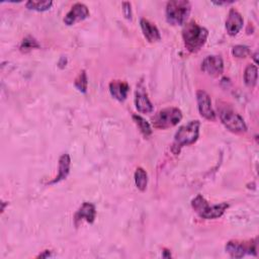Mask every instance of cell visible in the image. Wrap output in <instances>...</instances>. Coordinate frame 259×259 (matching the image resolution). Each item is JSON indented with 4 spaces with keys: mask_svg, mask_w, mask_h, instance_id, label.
<instances>
[{
    "mask_svg": "<svg viewBox=\"0 0 259 259\" xmlns=\"http://www.w3.org/2000/svg\"><path fill=\"white\" fill-rule=\"evenodd\" d=\"M207 36V29L200 26L193 20L186 23L182 30L184 46L190 53L198 52L204 46Z\"/></svg>",
    "mask_w": 259,
    "mask_h": 259,
    "instance_id": "6da1fadb",
    "label": "cell"
},
{
    "mask_svg": "<svg viewBox=\"0 0 259 259\" xmlns=\"http://www.w3.org/2000/svg\"><path fill=\"white\" fill-rule=\"evenodd\" d=\"M199 127L200 122L197 119L190 120L189 122L180 126L174 136V141L171 147L172 152L177 155L184 146L194 144L199 136Z\"/></svg>",
    "mask_w": 259,
    "mask_h": 259,
    "instance_id": "7a4b0ae2",
    "label": "cell"
},
{
    "mask_svg": "<svg viewBox=\"0 0 259 259\" xmlns=\"http://www.w3.org/2000/svg\"><path fill=\"white\" fill-rule=\"evenodd\" d=\"M191 206L200 218L211 220L222 217L229 207V204L227 202H221L219 204L209 205L207 200L201 194H197L191 200Z\"/></svg>",
    "mask_w": 259,
    "mask_h": 259,
    "instance_id": "3957f363",
    "label": "cell"
},
{
    "mask_svg": "<svg viewBox=\"0 0 259 259\" xmlns=\"http://www.w3.org/2000/svg\"><path fill=\"white\" fill-rule=\"evenodd\" d=\"M191 5L186 0H173L169 1L166 6V19L173 25H182L185 23Z\"/></svg>",
    "mask_w": 259,
    "mask_h": 259,
    "instance_id": "277c9868",
    "label": "cell"
},
{
    "mask_svg": "<svg viewBox=\"0 0 259 259\" xmlns=\"http://www.w3.org/2000/svg\"><path fill=\"white\" fill-rule=\"evenodd\" d=\"M182 119V112L177 107H166L159 110L153 117L152 123L154 127L165 130L172 127Z\"/></svg>",
    "mask_w": 259,
    "mask_h": 259,
    "instance_id": "5b68a950",
    "label": "cell"
},
{
    "mask_svg": "<svg viewBox=\"0 0 259 259\" xmlns=\"http://www.w3.org/2000/svg\"><path fill=\"white\" fill-rule=\"evenodd\" d=\"M258 240H249L247 242L242 241H229L226 245V252L233 258H242L245 255H257Z\"/></svg>",
    "mask_w": 259,
    "mask_h": 259,
    "instance_id": "8992f818",
    "label": "cell"
},
{
    "mask_svg": "<svg viewBox=\"0 0 259 259\" xmlns=\"http://www.w3.org/2000/svg\"><path fill=\"white\" fill-rule=\"evenodd\" d=\"M220 118L223 124L233 133H244L247 131V125L244 118L231 109L226 108L221 110Z\"/></svg>",
    "mask_w": 259,
    "mask_h": 259,
    "instance_id": "52a82bcc",
    "label": "cell"
},
{
    "mask_svg": "<svg viewBox=\"0 0 259 259\" xmlns=\"http://www.w3.org/2000/svg\"><path fill=\"white\" fill-rule=\"evenodd\" d=\"M196 101L200 115L208 120H213L215 118V113L212 109L209 95L203 90H198L196 92Z\"/></svg>",
    "mask_w": 259,
    "mask_h": 259,
    "instance_id": "ba28073f",
    "label": "cell"
},
{
    "mask_svg": "<svg viewBox=\"0 0 259 259\" xmlns=\"http://www.w3.org/2000/svg\"><path fill=\"white\" fill-rule=\"evenodd\" d=\"M89 16V9L83 3H75L64 17V22L67 25H73L76 22L82 21Z\"/></svg>",
    "mask_w": 259,
    "mask_h": 259,
    "instance_id": "9c48e42d",
    "label": "cell"
},
{
    "mask_svg": "<svg viewBox=\"0 0 259 259\" xmlns=\"http://www.w3.org/2000/svg\"><path fill=\"white\" fill-rule=\"evenodd\" d=\"M201 70L209 76H220L224 71L223 59L220 56H207L201 63Z\"/></svg>",
    "mask_w": 259,
    "mask_h": 259,
    "instance_id": "30bf717a",
    "label": "cell"
},
{
    "mask_svg": "<svg viewBox=\"0 0 259 259\" xmlns=\"http://www.w3.org/2000/svg\"><path fill=\"white\" fill-rule=\"evenodd\" d=\"M244 19L241 13L235 9L231 8L226 20V29L230 35H236L243 27Z\"/></svg>",
    "mask_w": 259,
    "mask_h": 259,
    "instance_id": "8fae6325",
    "label": "cell"
},
{
    "mask_svg": "<svg viewBox=\"0 0 259 259\" xmlns=\"http://www.w3.org/2000/svg\"><path fill=\"white\" fill-rule=\"evenodd\" d=\"M96 218V208L95 205L91 202H83L82 205L78 208L75 213L74 221L78 225L82 221H86L89 224H92Z\"/></svg>",
    "mask_w": 259,
    "mask_h": 259,
    "instance_id": "7c38bea8",
    "label": "cell"
},
{
    "mask_svg": "<svg viewBox=\"0 0 259 259\" xmlns=\"http://www.w3.org/2000/svg\"><path fill=\"white\" fill-rule=\"evenodd\" d=\"M135 105H136V108L138 109V111L142 112V113H150L154 109L152 102L148 98V95L143 88H139L136 91Z\"/></svg>",
    "mask_w": 259,
    "mask_h": 259,
    "instance_id": "4fadbf2b",
    "label": "cell"
},
{
    "mask_svg": "<svg viewBox=\"0 0 259 259\" xmlns=\"http://www.w3.org/2000/svg\"><path fill=\"white\" fill-rule=\"evenodd\" d=\"M130 86L126 82L120 80H114L109 83V92L118 101H124L127 97Z\"/></svg>",
    "mask_w": 259,
    "mask_h": 259,
    "instance_id": "5bb4252c",
    "label": "cell"
},
{
    "mask_svg": "<svg viewBox=\"0 0 259 259\" xmlns=\"http://www.w3.org/2000/svg\"><path fill=\"white\" fill-rule=\"evenodd\" d=\"M141 24V28L143 31L144 36L150 41V42H155V41H159L161 39V34L159 29L157 28V26L152 23L151 21H149L146 18H142L140 21Z\"/></svg>",
    "mask_w": 259,
    "mask_h": 259,
    "instance_id": "9a60e30c",
    "label": "cell"
},
{
    "mask_svg": "<svg viewBox=\"0 0 259 259\" xmlns=\"http://www.w3.org/2000/svg\"><path fill=\"white\" fill-rule=\"evenodd\" d=\"M70 167H71V158H70L69 154H63L59 159L58 175L55 177V179H53L50 182V184H55V183H58V182L66 179L70 172Z\"/></svg>",
    "mask_w": 259,
    "mask_h": 259,
    "instance_id": "2e32d148",
    "label": "cell"
},
{
    "mask_svg": "<svg viewBox=\"0 0 259 259\" xmlns=\"http://www.w3.org/2000/svg\"><path fill=\"white\" fill-rule=\"evenodd\" d=\"M258 69L256 65L249 64L244 72V81L249 88H253L257 84Z\"/></svg>",
    "mask_w": 259,
    "mask_h": 259,
    "instance_id": "e0dca14e",
    "label": "cell"
},
{
    "mask_svg": "<svg viewBox=\"0 0 259 259\" xmlns=\"http://www.w3.org/2000/svg\"><path fill=\"white\" fill-rule=\"evenodd\" d=\"M135 183L139 190L145 191L148 184V174L142 167H138L135 172Z\"/></svg>",
    "mask_w": 259,
    "mask_h": 259,
    "instance_id": "ac0fdd59",
    "label": "cell"
},
{
    "mask_svg": "<svg viewBox=\"0 0 259 259\" xmlns=\"http://www.w3.org/2000/svg\"><path fill=\"white\" fill-rule=\"evenodd\" d=\"M133 119L135 121V123L137 124V126L139 127V130L141 131V133L145 136V137H149L152 134V127L151 124L141 115L139 114H134L133 115Z\"/></svg>",
    "mask_w": 259,
    "mask_h": 259,
    "instance_id": "d6986e66",
    "label": "cell"
},
{
    "mask_svg": "<svg viewBox=\"0 0 259 259\" xmlns=\"http://www.w3.org/2000/svg\"><path fill=\"white\" fill-rule=\"evenodd\" d=\"M26 7L30 10H35V11H46L51 8L53 5L52 1H35V0H29L26 2Z\"/></svg>",
    "mask_w": 259,
    "mask_h": 259,
    "instance_id": "ffe728a7",
    "label": "cell"
},
{
    "mask_svg": "<svg viewBox=\"0 0 259 259\" xmlns=\"http://www.w3.org/2000/svg\"><path fill=\"white\" fill-rule=\"evenodd\" d=\"M75 87L77 88L78 91H80L81 93H86L87 91V86H88V79H87V75L86 72L84 70H82L79 75L77 76V78L75 79L74 82Z\"/></svg>",
    "mask_w": 259,
    "mask_h": 259,
    "instance_id": "44dd1931",
    "label": "cell"
},
{
    "mask_svg": "<svg viewBox=\"0 0 259 259\" xmlns=\"http://www.w3.org/2000/svg\"><path fill=\"white\" fill-rule=\"evenodd\" d=\"M34 48H38V44L31 36H27V37L23 38V40H22V42L20 45V50L22 52H27V51H30V50H32Z\"/></svg>",
    "mask_w": 259,
    "mask_h": 259,
    "instance_id": "7402d4cb",
    "label": "cell"
},
{
    "mask_svg": "<svg viewBox=\"0 0 259 259\" xmlns=\"http://www.w3.org/2000/svg\"><path fill=\"white\" fill-rule=\"evenodd\" d=\"M249 53H250L249 48L243 45L235 46L232 50V54L237 58H245L247 55H249Z\"/></svg>",
    "mask_w": 259,
    "mask_h": 259,
    "instance_id": "603a6c76",
    "label": "cell"
},
{
    "mask_svg": "<svg viewBox=\"0 0 259 259\" xmlns=\"http://www.w3.org/2000/svg\"><path fill=\"white\" fill-rule=\"evenodd\" d=\"M122 11L126 19H132V7L130 2H122Z\"/></svg>",
    "mask_w": 259,
    "mask_h": 259,
    "instance_id": "cb8c5ba5",
    "label": "cell"
},
{
    "mask_svg": "<svg viewBox=\"0 0 259 259\" xmlns=\"http://www.w3.org/2000/svg\"><path fill=\"white\" fill-rule=\"evenodd\" d=\"M51 256H53V254H51L49 250H45V253L44 254H39L37 256V258H39V257L40 258H47V257H51Z\"/></svg>",
    "mask_w": 259,
    "mask_h": 259,
    "instance_id": "d4e9b609",
    "label": "cell"
},
{
    "mask_svg": "<svg viewBox=\"0 0 259 259\" xmlns=\"http://www.w3.org/2000/svg\"><path fill=\"white\" fill-rule=\"evenodd\" d=\"M212 3L215 4V5H228V4L233 3V1H230V2H228V1H225V2H212Z\"/></svg>",
    "mask_w": 259,
    "mask_h": 259,
    "instance_id": "484cf974",
    "label": "cell"
}]
</instances>
